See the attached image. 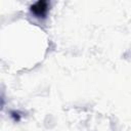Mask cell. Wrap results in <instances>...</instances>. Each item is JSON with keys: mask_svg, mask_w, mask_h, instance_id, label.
Wrapping results in <instances>:
<instances>
[{"mask_svg": "<svg viewBox=\"0 0 131 131\" xmlns=\"http://www.w3.org/2000/svg\"><path fill=\"white\" fill-rule=\"evenodd\" d=\"M32 13L37 17H45L48 11V2L46 1H38L31 6Z\"/></svg>", "mask_w": 131, "mask_h": 131, "instance_id": "obj_1", "label": "cell"}]
</instances>
